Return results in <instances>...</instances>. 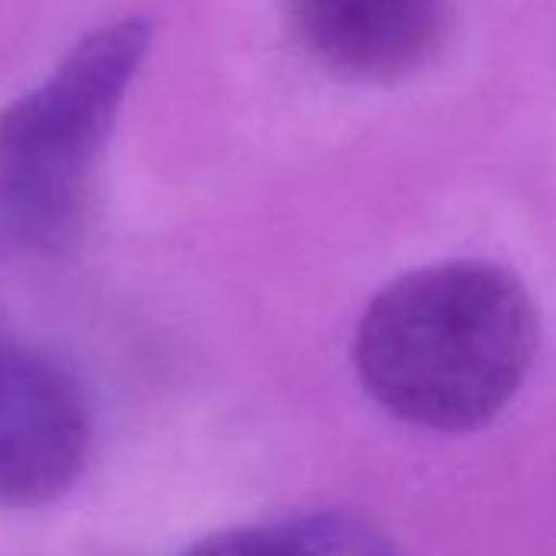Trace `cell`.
Returning <instances> with one entry per match:
<instances>
[{"mask_svg": "<svg viewBox=\"0 0 556 556\" xmlns=\"http://www.w3.org/2000/svg\"><path fill=\"white\" fill-rule=\"evenodd\" d=\"M286 527L312 556H400L377 527L351 514H308Z\"/></svg>", "mask_w": 556, "mask_h": 556, "instance_id": "5", "label": "cell"}, {"mask_svg": "<svg viewBox=\"0 0 556 556\" xmlns=\"http://www.w3.org/2000/svg\"><path fill=\"white\" fill-rule=\"evenodd\" d=\"M89 409L47 354L0 341V507H43L86 468Z\"/></svg>", "mask_w": 556, "mask_h": 556, "instance_id": "3", "label": "cell"}, {"mask_svg": "<svg viewBox=\"0 0 556 556\" xmlns=\"http://www.w3.org/2000/svg\"><path fill=\"white\" fill-rule=\"evenodd\" d=\"M292 21L328 70L390 83L439 53L452 27V0H292Z\"/></svg>", "mask_w": 556, "mask_h": 556, "instance_id": "4", "label": "cell"}, {"mask_svg": "<svg viewBox=\"0 0 556 556\" xmlns=\"http://www.w3.org/2000/svg\"><path fill=\"white\" fill-rule=\"evenodd\" d=\"M148 43L151 34L135 17L102 27L0 112V229L27 245L73 236Z\"/></svg>", "mask_w": 556, "mask_h": 556, "instance_id": "2", "label": "cell"}, {"mask_svg": "<svg viewBox=\"0 0 556 556\" xmlns=\"http://www.w3.org/2000/svg\"><path fill=\"white\" fill-rule=\"evenodd\" d=\"M536 344V308L520 278L462 258L406 271L367 305L354 367L390 416L468 432L517 396Z\"/></svg>", "mask_w": 556, "mask_h": 556, "instance_id": "1", "label": "cell"}, {"mask_svg": "<svg viewBox=\"0 0 556 556\" xmlns=\"http://www.w3.org/2000/svg\"><path fill=\"white\" fill-rule=\"evenodd\" d=\"M184 556H312V553L282 523V527L219 530L193 543Z\"/></svg>", "mask_w": 556, "mask_h": 556, "instance_id": "6", "label": "cell"}]
</instances>
